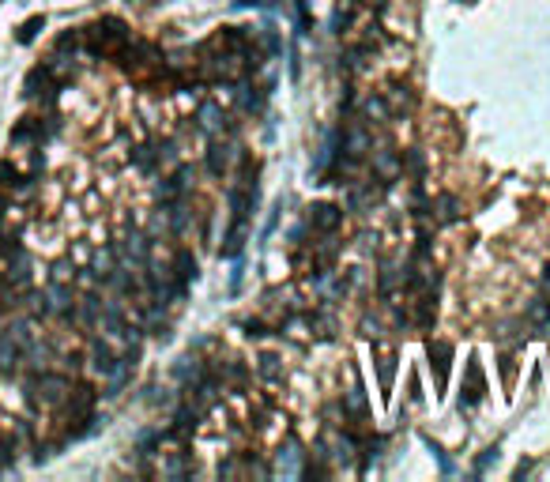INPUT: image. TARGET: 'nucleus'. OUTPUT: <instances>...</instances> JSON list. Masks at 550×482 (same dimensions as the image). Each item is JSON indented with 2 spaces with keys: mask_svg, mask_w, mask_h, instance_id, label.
<instances>
[{
  "mask_svg": "<svg viewBox=\"0 0 550 482\" xmlns=\"http://www.w3.org/2000/svg\"><path fill=\"white\" fill-rule=\"evenodd\" d=\"M528 324L536 332H550V302L547 298H536L528 305Z\"/></svg>",
  "mask_w": 550,
  "mask_h": 482,
  "instance_id": "obj_5",
  "label": "nucleus"
},
{
  "mask_svg": "<svg viewBox=\"0 0 550 482\" xmlns=\"http://www.w3.org/2000/svg\"><path fill=\"white\" fill-rule=\"evenodd\" d=\"M302 460H306V452H302V445L294 437H286V448L279 445L275 452V471L279 475H306V468H302Z\"/></svg>",
  "mask_w": 550,
  "mask_h": 482,
  "instance_id": "obj_1",
  "label": "nucleus"
},
{
  "mask_svg": "<svg viewBox=\"0 0 550 482\" xmlns=\"http://www.w3.org/2000/svg\"><path fill=\"white\" fill-rule=\"evenodd\" d=\"M196 120H200L204 132H219V128H222V109L215 106V102H204L200 114H196Z\"/></svg>",
  "mask_w": 550,
  "mask_h": 482,
  "instance_id": "obj_7",
  "label": "nucleus"
},
{
  "mask_svg": "<svg viewBox=\"0 0 550 482\" xmlns=\"http://www.w3.org/2000/svg\"><path fill=\"white\" fill-rule=\"evenodd\" d=\"M230 155H234V147H230V143H211V155H207V170H211V174H226Z\"/></svg>",
  "mask_w": 550,
  "mask_h": 482,
  "instance_id": "obj_6",
  "label": "nucleus"
},
{
  "mask_svg": "<svg viewBox=\"0 0 550 482\" xmlns=\"http://www.w3.org/2000/svg\"><path fill=\"white\" fill-rule=\"evenodd\" d=\"M449 358H452L449 343H430V366H434V373H437V388L449 384Z\"/></svg>",
  "mask_w": 550,
  "mask_h": 482,
  "instance_id": "obj_3",
  "label": "nucleus"
},
{
  "mask_svg": "<svg viewBox=\"0 0 550 482\" xmlns=\"http://www.w3.org/2000/svg\"><path fill=\"white\" fill-rule=\"evenodd\" d=\"M38 27H42V19H30V23H27V27H23V30H19V42H30V38H34V34H38Z\"/></svg>",
  "mask_w": 550,
  "mask_h": 482,
  "instance_id": "obj_11",
  "label": "nucleus"
},
{
  "mask_svg": "<svg viewBox=\"0 0 550 482\" xmlns=\"http://www.w3.org/2000/svg\"><path fill=\"white\" fill-rule=\"evenodd\" d=\"M339 222H343V211H339V207H332V204H317V207H309V227L321 230V234H336Z\"/></svg>",
  "mask_w": 550,
  "mask_h": 482,
  "instance_id": "obj_2",
  "label": "nucleus"
},
{
  "mask_svg": "<svg viewBox=\"0 0 550 482\" xmlns=\"http://www.w3.org/2000/svg\"><path fill=\"white\" fill-rule=\"evenodd\" d=\"M426 448H430V452L437 456V463H441V471H445V475H452V463H449V456H445V452H441V448H437V445H434V441H430V437H426Z\"/></svg>",
  "mask_w": 550,
  "mask_h": 482,
  "instance_id": "obj_8",
  "label": "nucleus"
},
{
  "mask_svg": "<svg viewBox=\"0 0 550 482\" xmlns=\"http://www.w3.org/2000/svg\"><path fill=\"white\" fill-rule=\"evenodd\" d=\"M452 207H456V200H452V196H441V222H452V219H456V211H452Z\"/></svg>",
  "mask_w": 550,
  "mask_h": 482,
  "instance_id": "obj_9",
  "label": "nucleus"
},
{
  "mask_svg": "<svg viewBox=\"0 0 550 482\" xmlns=\"http://www.w3.org/2000/svg\"><path fill=\"white\" fill-rule=\"evenodd\" d=\"M494 460H498V448H486V456H483V460H479V463H475V475H483V471H486V468H490V463H494Z\"/></svg>",
  "mask_w": 550,
  "mask_h": 482,
  "instance_id": "obj_10",
  "label": "nucleus"
},
{
  "mask_svg": "<svg viewBox=\"0 0 550 482\" xmlns=\"http://www.w3.org/2000/svg\"><path fill=\"white\" fill-rule=\"evenodd\" d=\"M483 369H479V362L472 358V366H467V396H460V407H475L483 399Z\"/></svg>",
  "mask_w": 550,
  "mask_h": 482,
  "instance_id": "obj_4",
  "label": "nucleus"
}]
</instances>
